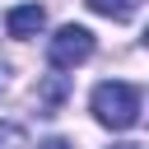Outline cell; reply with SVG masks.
<instances>
[{
	"label": "cell",
	"instance_id": "5b68a950",
	"mask_svg": "<svg viewBox=\"0 0 149 149\" xmlns=\"http://www.w3.org/2000/svg\"><path fill=\"white\" fill-rule=\"evenodd\" d=\"M61 98H65V79H61V74H51V79H47V88H42V102H47V107H56Z\"/></svg>",
	"mask_w": 149,
	"mask_h": 149
},
{
	"label": "cell",
	"instance_id": "7a4b0ae2",
	"mask_svg": "<svg viewBox=\"0 0 149 149\" xmlns=\"http://www.w3.org/2000/svg\"><path fill=\"white\" fill-rule=\"evenodd\" d=\"M88 56H93V33L79 28V23H65V28L51 37V47H47V61H51L56 70H74V65H84Z\"/></svg>",
	"mask_w": 149,
	"mask_h": 149
},
{
	"label": "cell",
	"instance_id": "30bf717a",
	"mask_svg": "<svg viewBox=\"0 0 149 149\" xmlns=\"http://www.w3.org/2000/svg\"><path fill=\"white\" fill-rule=\"evenodd\" d=\"M0 79H5V74H0Z\"/></svg>",
	"mask_w": 149,
	"mask_h": 149
},
{
	"label": "cell",
	"instance_id": "6da1fadb",
	"mask_svg": "<svg viewBox=\"0 0 149 149\" xmlns=\"http://www.w3.org/2000/svg\"><path fill=\"white\" fill-rule=\"evenodd\" d=\"M88 107H93L98 126H107V130H126V126L140 121V93H135L130 84H121V79H102V84L93 88Z\"/></svg>",
	"mask_w": 149,
	"mask_h": 149
},
{
	"label": "cell",
	"instance_id": "3957f363",
	"mask_svg": "<svg viewBox=\"0 0 149 149\" xmlns=\"http://www.w3.org/2000/svg\"><path fill=\"white\" fill-rule=\"evenodd\" d=\"M42 23H47V9L42 5H19V9L5 14L9 37H33V33H42Z\"/></svg>",
	"mask_w": 149,
	"mask_h": 149
},
{
	"label": "cell",
	"instance_id": "ba28073f",
	"mask_svg": "<svg viewBox=\"0 0 149 149\" xmlns=\"http://www.w3.org/2000/svg\"><path fill=\"white\" fill-rule=\"evenodd\" d=\"M112 149H144V144H112Z\"/></svg>",
	"mask_w": 149,
	"mask_h": 149
},
{
	"label": "cell",
	"instance_id": "8992f818",
	"mask_svg": "<svg viewBox=\"0 0 149 149\" xmlns=\"http://www.w3.org/2000/svg\"><path fill=\"white\" fill-rule=\"evenodd\" d=\"M0 149H28L23 130H14V126H0Z\"/></svg>",
	"mask_w": 149,
	"mask_h": 149
},
{
	"label": "cell",
	"instance_id": "9c48e42d",
	"mask_svg": "<svg viewBox=\"0 0 149 149\" xmlns=\"http://www.w3.org/2000/svg\"><path fill=\"white\" fill-rule=\"evenodd\" d=\"M144 42H149V28H144Z\"/></svg>",
	"mask_w": 149,
	"mask_h": 149
},
{
	"label": "cell",
	"instance_id": "52a82bcc",
	"mask_svg": "<svg viewBox=\"0 0 149 149\" xmlns=\"http://www.w3.org/2000/svg\"><path fill=\"white\" fill-rule=\"evenodd\" d=\"M42 149H65V140H51V144H42Z\"/></svg>",
	"mask_w": 149,
	"mask_h": 149
},
{
	"label": "cell",
	"instance_id": "277c9868",
	"mask_svg": "<svg viewBox=\"0 0 149 149\" xmlns=\"http://www.w3.org/2000/svg\"><path fill=\"white\" fill-rule=\"evenodd\" d=\"M93 14H102V19H112V23H126L130 14H135V0H84Z\"/></svg>",
	"mask_w": 149,
	"mask_h": 149
}]
</instances>
